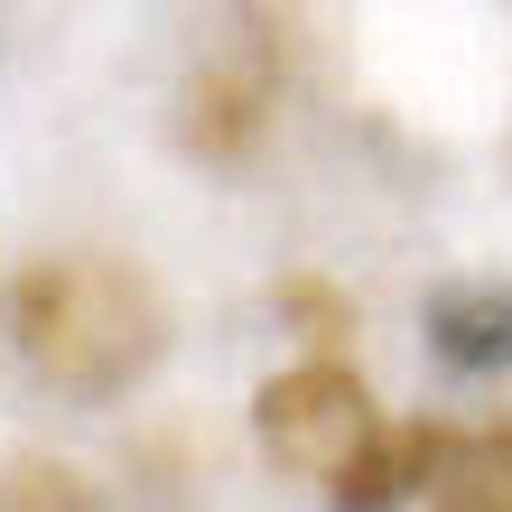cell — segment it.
<instances>
[{"label":"cell","mask_w":512,"mask_h":512,"mask_svg":"<svg viewBox=\"0 0 512 512\" xmlns=\"http://www.w3.org/2000/svg\"><path fill=\"white\" fill-rule=\"evenodd\" d=\"M270 308H280L298 336L326 354V364H336V345L354 336V298H345V289H326V280H280V289H270Z\"/></svg>","instance_id":"obj_7"},{"label":"cell","mask_w":512,"mask_h":512,"mask_svg":"<svg viewBox=\"0 0 512 512\" xmlns=\"http://www.w3.org/2000/svg\"><path fill=\"white\" fill-rule=\"evenodd\" d=\"M429 345L457 373H503L512 364V280H457L429 298Z\"/></svg>","instance_id":"obj_4"},{"label":"cell","mask_w":512,"mask_h":512,"mask_svg":"<svg viewBox=\"0 0 512 512\" xmlns=\"http://www.w3.org/2000/svg\"><path fill=\"white\" fill-rule=\"evenodd\" d=\"M0 512H94V494H84V475H66V466L19 457V466H0Z\"/></svg>","instance_id":"obj_8"},{"label":"cell","mask_w":512,"mask_h":512,"mask_svg":"<svg viewBox=\"0 0 512 512\" xmlns=\"http://www.w3.org/2000/svg\"><path fill=\"white\" fill-rule=\"evenodd\" d=\"M457 438L466 429H438V419H401V429H382L364 457L345 466V485H326V512H401L419 494H438V475L457 466Z\"/></svg>","instance_id":"obj_3"},{"label":"cell","mask_w":512,"mask_h":512,"mask_svg":"<svg viewBox=\"0 0 512 512\" xmlns=\"http://www.w3.org/2000/svg\"><path fill=\"white\" fill-rule=\"evenodd\" d=\"M10 345L19 364L56 382L66 401H112L122 382H140L168 345V298L149 289V270L112 252H56L38 270H19L10 289Z\"/></svg>","instance_id":"obj_1"},{"label":"cell","mask_w":512,"mask_h":512,"mask_svg":"<svg viewBox=\"0 0 512 512\" xmlns=\"http://www.w3.org/2000/svg\"><path fill=\"white\" fill-rule=\"evenodd\" d=\"M252 429H261V447H270V466L308 475V485L326 494V485H345V466L382 438V419H373V391L354 382L345 354H336V364L308 354V364H289V373L261 382Z\"/></svg>","instance_id":"obj_2"},{"label":"cell","mask_w":512,"mask_h":512,"mask_svg":"<svg viewBox=\"0 0 512 512\" xmlns=\"http://www.w3.org/2000/svg\"><path fill=\"white\" fill-rule=\"evenodd\" d=\"M429 512H512V419L457 438V466L438 475Z\"/></svg>","instance_id":"obj_6"},{"label":"cell","mask_w":512,"mask_h":512,"mask_svg":"<svg viewBox=\"0 0 512 512\" xmlns=\"http://www.w3.org/2000/svg\"><path fill=\"white\" fill-rule=\"evenodd\" d=\"M261 122H270V84L252 66L196 75V94H187V149H205V159H243Z\"/></svg>","instance_id":"obj_5"}]
</instances>
